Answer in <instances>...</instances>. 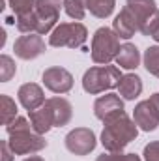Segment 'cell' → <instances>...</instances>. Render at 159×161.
Instances as JSON below:
<instances>
[{
    "label": "cell",
    "mask_w": 159,
    "mask_h": 161,
    "mask_svg": "<svg viewBox=\"0 0 159 161\" xmlns=\"http://www.w3.org/2000/svg\"><path fill=\"white\" fill-rule=\"evenodd\" d=\"M71 120V105L64 97H51L40 109L30 111V124L36 133H47L51 127L66 125Z\"/></svg>",
    "instance_id": "6da1fadb"
},
{
    "label": "cell",
    "mask_w": 159,
    "mask_h": 161,
    "mask_svg": "<svg viewBox=\"0 0 159 161\" xmlns=\"http://www.w3.org/2000/svg\"><path fill=\"white\" fill-rule=\"evenodd\" d=\"M60 0H36V8L17 17V28L21 32L45 34L58 21Z\"/></svg>",
    "instance_id": "7a4b0ae2"
},
{
    "label": "cell",
    "mask_w": 159,
    "mask_h": 161,
    "mask_svg": "<svg viewBox=\"0 0 159 161\" xmlns=\"http://www.w3.org/2000/svg\"><path fill=\"white\" fill-rule=\"evenodd\" d=\"M8 133L11 135L8 142L13 154H30L47 146V141H43L40 133L34 131L32 124H28L26 118H13L11 124H8Z\"/></svg>",
    "instance_id": "3957f363"
},
{
    "label": "cell",
    "mask_w": 159,
    "mask_h": 161,
    "mask_svg": "<svg viewBox=\"0 0 159 161\" xmlns=\"http://www.w3.org/2000/svg\"><path fill=\"white\" fill-rule=\"evenodd\" d=\"M137 133H139L137 124L131 122L125 114H122V116L105 124V129L101 133V144L109 152H120L131 141H135Z\"/></svg>",
    "instance_id": "277c9868"
},
{
    "label": "cell",
    "mask_w": 159,
    "mask_h": 161,
    "mask_svg": "<svg viewBox=\"0 0 159 161\" xmlns=\"http://www.w3.org/2000/svg\"><path fill=\"white\" fill-rule=\"evenodd\" d=\"M122 73L116 66H96L90 68L82 77V88L90 94H101L118 86Z\"/></svg>",
    "instance_id": "5b68a950"
},
{
    "label": "cell",
    "mask_w": 159,
    "mask_h": 161,
    "mask_svg": "<svg viewBox=\"0 0 159 161\" xmlns=\"http://www.w3.org/2000/svg\"><path fill=\"white\" fill-rule=\"evenodd\" d=\"M120 53V38L111 28H99L92 38V60L96 64H109Z\"/></svg>",
    "instance_id": "8992f818"
},
{
    "label": "cell",
    "mask_w": 159,
    "mask_h": 161,
    "mask_svg": "<svg viewBox=\"0 0 159 161\" xmlns=\"http://www.w3.org/2000/svg\"><path fill=\"white\" fill-rule=\"evenodd\" d=\"M125 9L135 17L139 30L144 36H152L159 26V9L154 0H125Z\"/></svg>",
    "instance_id": "52a82bcc"
},
{
    "label": "cell",
    "mask_w": 159,
    "mask_h": 161,
    "mask_svg": "<svg viewBox=\"0 0 159 161\" xmlns=\"http://www.w3.org/2000/svg\"><path fill=\"white\" fill-rule=\"evenodd\" d=\"M86 28L80 25V23H62L58 25L51 38L49 43L52 47H71V49H79L84 45L86 41Z\"/></svg>",
    "instance_id": "ba28073f"
},
{
    "label": "cell",
    "mask_w": 159,
    "mask_h": 161,
    "mask_svg": "<svg viewBox=\"0 0 159 161\" xmlns=\"http://www.w3.org/2000/svg\"><path fill=\"white\" fill-rule=\"evenodd\" d=\"M133 118L142 131H154L159 125V94H154L146 101H140L135 107Z\"/></svg>",
    "instance_id": "9c48e42d"
},
{
    "label": "cell",
    "mask_w": 159,
    "mask_h": 161,
    "mask_svg": "<svg viewBox=\"0 0 159 161\" xmlns=\"http://www.w3.org/2000/svg\"><path fill=\"white\" fill-rule=\"evenodd\" d=\"M66 146L75 156H86L96 148V135L88 127H77V129L68 133Z\"/></svg>",
    "instance_id": "30bf717a"
},
{
    "label": "cell",
    "mask_w": 159,
    "mask_h": 161,
    "mask_svg": "<svg viewBox=\"0 0 159 161\" xmlns=\"http://www.w3.org/2000/svg\"><path fill=\"white\" fill-rule=\"evenodd\" d=\"M94 113L99 120H103L105 124L114 118H118L123 113V101L120 99V96L116 94H107V96H101L96 99L94 103Z\"/></svg>",
    "instance_id": "8fae6325"
},
{
    "label": "cell",
    "mask_w": 159,
    "mask_h": 161,
    "mask_svg": "<svg viewBox=\"0 0 159 161\" xmlns=\"http://www.w3.org/2000/svg\"><path fill=\"white\" fill-rule=\"evenodd\" d=\"M43 84L54 94H66L73 86V77L64 68H49L43 73Z\"/></svg>",
    "instance_id": "7c38bea8"
},
{
    "label": "cell",
    "mask_w": 159,
    "mask_h": 161,
    "mask_svg": "<svg viewBox=\"0 0 159 161\" xmlns=\"http://www.w3.org/2000/svg\"><path fill=\"white\" fill-rule=\"evenodd\" d=\"M13 49H15V54L19 58L30 60V58L40 56L45 51V41L41 40V34H26V36H21L15 41Z\"/></svg>",
    "instance_id": "4fadbf2b"
},
{
    "label": "cell",
    "mask_w": 159,
    "mask_h": 161,
    "mask_svg": "<svg viewBox=\"0 0 159 161\" xmlns=\"http://www.w3.org/2000/svg\"><path fill=\"white\" fill-rule=\"evenodd\" d=\"M19 101L21 105L30 113V111H36L40 109L41 105L45 103V96H43V90L36 82H28V84H23L19 88Z\"/></svg>",
    "instance_id": "5bb4252c"
},
{
    "label": "cell",
    "mask_w": 159,
    "mask_h": 161,
    "mask_svg": "<svg viewBox=\"0 0 159 161\" xmlns=\"http://www.w3.org/2000/svg\"><path fill=\"white\" fill-rule=\"evenodd\" d=\"M137 30H139V25H137L135 17L123 8L118 15H116V19H114V32L118 34V38L129 40Z\"/></svg>",
    "instance_id": "9a60e30c"
},
{
    "label": "cell",
    "mask_w": 159,
    "mask_h": 161,
    "mask_svg": "<svg viewBox=\"0 0 159 161\" xmlns=\"http://www.w3.org/2000/svg\"><path fill=\"white\" fill-rule=\"evenodd\" d=\"M118 90H120V96H123L125 99H135L142 92V80H140L139 75L127 73V75H123L120 79Z\"/></svg>",
    "instance_id": "2e32d148"
},
{
    "label": "cell",
    "mask_w": 159,
    "mask_h": 161,
    "mask_svg": "<svg viewBox=\"0 0 159 161\" xmlns=\"http://www.w3.org/2000/svg\"><path fill=\"white\" fill-rule=\"evenodd\" d=\"M140 62V54H139V49L131 43H125L120 47V53L116 56V64L123 69H135Z\"/></svg>",
    "instance_id": "e0dca14e"
},
{
    "label": "cell",
    "mask_w": 159,
    "mask_h": 161,
    "mask_svg": "<svg viewBox=\"0 0 159 161\" xmlns=\"http://www.w3.org/2000/svg\"><path fill=\"white\" fill-rule=\"evenodd\" d=\"M114 2L116 0H86V9H90L92 15H96L99 19H105L112 13Z\"/></svg>",
    "instance_id": "ac0fdd59"
},
{
    "label": "cell",
    "mask_w": 159,
    "mask_h": 161,
    "mask_svg": "<svg viewBox=\"0 0 159 161\" xmlns=\"http://www.w3.org/2000/svg\"><path fill=\"white\" fill-rule=\"evenodd\" d=\"M144 68L152 75L159 77V45L148 47V51L144 53Z\"/></svg>",
    "instance_id": "d6986e66"
},
{
    "label": "cell",
    "mask_w": 159,
    "mask_h": 161,
    "mask_svg": "<svg viewBox=\"0 0 159 161\" xmlns=\"http://www.w3.org/2000/svg\"><path fill=\"white\" fill-rule=\"evenodd\" d=\"M64 8L71 19L80 21V19H84V13H86V0H66Z\"/></svg>",
    "instance_id": "ffe728a7"
},
{
    "label": "cell",
    "mask_w": 159,
    "mask_h": 161,
    "mask_svg": "<svg viewBox=\"0 0 159 161\" xmlns=\"http://www.w3.org/2000/svg\"><path fill=\"white\" fill-rule=\"evenodd\" d=\"M2 122L8 125V124H11V118H15V114H17V107H15V103L8 97V96H2Z\"/></svg>",
    "instance_id": "44dd1931"
},
{
    "label": "cell",
    "mask_w": 159,
    "mask_h": 161,
    "mask_svg": "<svg viewBox=\"0 0 159 161\" xmlns=\"http://www.w3.org/2000/svg\"><path fill=\"white\" fill-rule=\"evenodd\" d=\"M9 4H11V9L17 13V17H19V15H25V13H28V11H32L34 6H36L34 0H9Z\"/></svg>",
    "instance_id": "7402d4cb"
},
{
    "label": "cell",
    "mask_w": 159,
    "mask_h": 161,
    "mask_svg": "<svg viewBox=\"0 0 159 161\" xmlns=\"http://www.w3.org/2000/svg\"><path fill=\"white\" fill-rule=\"evenodd\" d=\"M96 161H140L137 154H120V152H111V154H103Z\"/></svg>",
    "instance_id": "603a6c76"
},
{
    "label": "cell",
    "mask_w": 159,
    "mask_h": 161,
    "mask_svg": "<svg viewBox=\"0 0 159 161\" xmlns=\"http://www.w3.org/2000/svg\"><path fill=\"white\" fill-rule=\"evenodd\" d=\"M13 73H15V66H13L11 58L4 54V56H2V80H4V82L9 80Z\"/></svg>",
    "instance_id": "cb8c5ba5"
},
{
    "label": "cell",
    "mask_w": 159,
    "mask_h": 161,
    "mask_svg": "<svg viewBox=\"0 0 159 161\" xmlns=\"http://www.w3.org/2000/svg\"><path fill=\"white\" fill-rule=\"evenodd\" d=\"M144 158L146 161H159V142H150L144 148Z\"/></svg>",
    "instance_id": "d4e9b609"
},
{
    "label": "cell",
    "mask_w": 159,
    "mask_h": 161,
    "mask_svg": "<svg viewBox=\"0 0 159 161\" xmlns=\"http://www.w3.org/2000/svg\"><path fill=\"white\" fill-rule=\"evenodd\" d=\"M8 141H4L2 142V152H4V161H11V158H9V152H8Z\"/></svg>",
    "instance_id": "484cf974"
},
{
    "label": "cell",
    "mask_w": 159,
    "mask_h": 161,
    "mask_svg": "<svg viewBox=\"0 0 159 161\" xmlns=\"http://www.w3.org/2000/svg\"><path fill=\"white\" fill-rule=\"evenodd\" d=\"M152 38H154V40H156V41H159V26H157V28H156V32L152 34Z\"/></svg>",
    "instance_id": "4316f807"
},
{
    "label": "cell",
    "mask_w": 159,
    "mask_h": 161,
    "mask_svg": "<svg viewBox=\"0 0 159 161\" xmlns=\"http://www.w3.org/2000/svg\"><path fill=\"white\" fill-rule=\"evenodd\" d=\"M25 161H43L40 156H34V158H30V159H25Z\"/></svg>",
    "instance_id": "83f0119b"
}]
</instances>
